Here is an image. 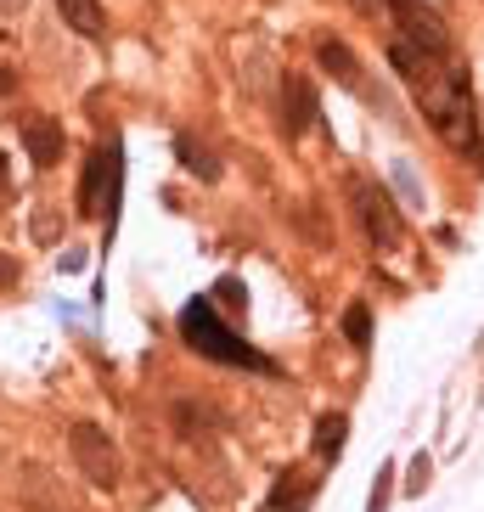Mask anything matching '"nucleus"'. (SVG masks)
Here are the masks:
<instances>
[{"mask_svg": "<svg viewBox=\"0 0 484 512\" xmlns=\"http://www.w3.org/2000/svg\"><path fill=\"white\" fill-rule=\"evenodd\" d=\"M181 338L197 349V355H209V361H226V366H254V372H271V361L259 355V349H248L237 338V332L226 327V321L214 316L209 299H192L181 310Z\"/></svg>", "mask_w": 484, "mask_h": 512, "instance_id": "nucleus-1", "label": "nucleus"}, {"mask_svg": "<svg viewBox=\"0 0 484 512\" xmlns=\"http://www.w3.org/2000/svg\"><path fill=\"white\" fill-rule=\"evenodd\" d=\"M68 445H74V462L85 467V479L91 484H102V490L107 484H119V451H113V439H107L96 422H79Z\"/></svg>", "mask_w": 484, "mask_h": 512, "instance_id": "nucleus-2", "label": "nucleus"}, {"mask_svg": "<svg viewBox=\"0 0 484 512\" xmlns=\"http://www.w3.org/2000/svg\"><path fill=\"white\" fill-rule=\"evenodd\" d=\"M394 17H400V46L423 51V57H445V29H439V17L423 12L417 0H394Z\"/></svg>", "mask_w": 484, "mask_h": 512, "instance_id": "nucleus-3", "label": "nucleus"}, {"mask_svg": "<svg viewBox=\"0 0 484 512\" xmlns=\"http://www.w3.org/2000/svg\"><path fill=\"white\" fill-rule=\"evenodd\" d=\"M355 203H361V226H366V237L389 248V242L400 237V220H394L389 192H383V186H372V181H355Z\"/></svg>", "mask_w": 484, "mask_h": 512, "instance_id": "nucleus-4", "label": "nucleus"}, {"mask_svg": "<svg viewBox=\"0 0 484 512\" xmlns=\"http://www.w3.org/2000/svg\"><path fill=\"white\" fill-rule=\"evenodd\" d=\"M282 130L288 136H304L310 124H316V91H310V79H299V74H288L282 79Z\"/></svg>", "mask_w": 484, "mask_h": 512, "instance_id": "nucleus-5", "label": "nucleus"}, {"mask_svg": "<svg viewBox=\"0 0 484 512\" xmlns=\"http://www.w3.org/2000/svg\"><path fill=\"white\" fill-rule=\"evenodd\" d=\"M57 12H62V23H68L74 34H85V40H102L107 34L102 0H57Z\"/></svg>", "mask_w": 484, "mask_h": 512, "instance_id": "nucleus-6", "label": "nucleus"}, {"mask_svg": "<svg viewBox=\"0 0 484 512\" xmlns=\"http://www.w3.org/2000/svg\"><path fill=\"white\" fill-rule=\"evenodd\" d=\"M23 141H29V158H34L40 169L57 164V158H62V124H51V119H29Z\"/></svg>", "mask_w": 484, "mask_h": 512, "instance_id": "nucleus-7", "label": "nucleus"}, {"mask_svg": "<svg viewBox=\"0 0 484 512\" xmlns=\"http://www.w3.org/2000/svg\"><path fill=\"white\" fill-rule=\"evenodd\" d=\"M102 181H113V152H91V164H85V192H79L85 214L102 209Z\"/></svg>", "mask_w": 484, "mask_h": 512, "instance_id": "nucleus-8", "label": "nucleus"}, {"mask_svg": "<svg viewBox=\"0 0 484 512\" xmlns=\"http://www.w3.org/2000/svg\"><path fill=\"white\" fill-rule=\"evenodd\" d=\"M321 68H333L344 85H361V68H355V57H349V46H338V40H321Z\"/></svg>", "mask_w": 484, "mask_h": 512, "instance_id": "nucleus-9", "label": "nucleus"}, {"mask_svg": "<svg viewBox=\"0 0 484 512\" xmlns=\"http://www.w3.org/2000/svg\"><path fill=\"white\" fill-rule=\"evenodd\" d=\"M344 439H349V422L344 417H321V428H316V451L321 456H338V451H344Z\"/></svg>", "mask_w": 484, "mask_h": 512, "instance_id": "nucleus-10", "label": "nucleus"}, {"mask_svg": "<svg viewBox=\"0 0 484 512\" xmlns=\"http://www.w3.org/2000/svg\"><path fill=\"white\" fill-rule=\"evenodd\" d=\"M344 338L349 344H372V310L366 304H349L344 310Z\"/></svg>", "mask_w": 484, "mask_h": 512, "instance_id": "nucleus-11", "label": "nucleus"}, {"mask_svg": "<svg viewBox=\"0 0 484 512\" xmlns=\"http://www.w3.org/2000/svg\"><path fill=\"white\" fill-rule=\"evenodd\" d=\"M175 152H181V158H186V164L197 169V175H203V181H214V175H220V169H214V158H209V152H203V147H197L192 136H181V141H175Z\"/></svg>", "mask_w": 484, "mask_h": 512, "instance_id": "nucleus-12", "label": "nucleus"}, {"mask_svg": "<svg viewBox=\"0 0 484 512\" xmlns=\"http://www.w3.org/2000/svg\"><path fill=\"white\" fill-rule=\"evenodd\" d=\"M428 473H434V462H428V456L417 451V456H411V484H406L411 496H423V490H428Z\"/></svg>", "mask_w": 484, "mask_h": 512, "instance_id": "nucleus-13", "label": "nucleus"}, {"mask_svg": "<svg viewBox=\"0 0 484 512\" xmlns=\"http://www.w3.org/2000/svg\"><path fill=\"white\" fill-rule=\"evenodd\" d=\"M389 484H394V473L383 467V473H378V490H372V507H366V512H389Z\"/></svg>", "mask_w": 484, "mask_h": 512, "instance_id": "nucleus-14", "label": "nucleus"}, {"mask_svg": "<svg viewBox=\"0 0 484 512\" xmlns=\"http://www.w3.org/2000/svg\"><path fill=\"white\" fill-rule=\"evenodd\" d=\"M17 12H29V0H0V17H17Z\"/></svg>", "mask_w": 484, "mask_h": 512, "instance_id": "nucleus-15", "label": "nucleus"}, {"mask_svg": "<svg viewBox=\"0 0 484 512\" xmlns=\"http://www.w3.org/2000/svg\"><path fill=\"white\" fill-rule=\"evenodd\" d=\"M12 276H17V259H6V254H0V287L12 282Z\"/></svg>", "mask_w": 484, "mask_h": 512, "instance_id": "nucleus-16", "label": "nucleus"}, {"mask_svg": "<svg viewBox=\"0 0 484 512\" xmlns=\"http://www.w3.org/2000/svg\"><path fill=\"white\" fill-rule=\"evenodd\" d=\"M355 6H361V12H378V0H355Z\"/></svg>", "mask_w": 484, "mask_h": 512, "instance_id": "nucleus-17", "label": "nucleus"}, {"mask_svg": "<svg viewBox=\"0 0 484 512\" xmlns=\"http://www.w3.org/2000/svg\"><path fill=\"white\" fill-rule=\"evenodd\" d=\"M0 175H6V152H0Z\"/></svg>", "mask_w": 484, "mask_h": 512, "instance_id": "nucleus-18", "label": "nucleus"}]
</instances>
